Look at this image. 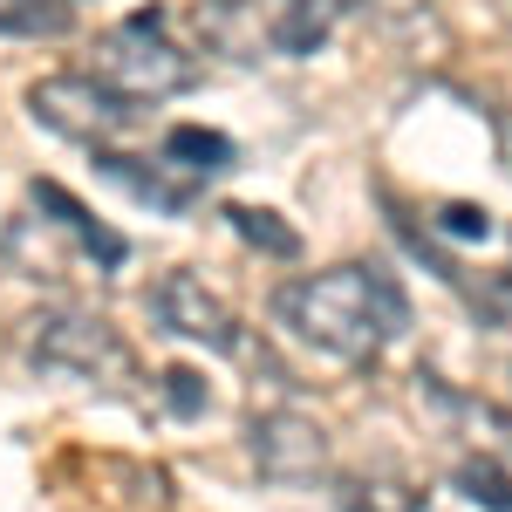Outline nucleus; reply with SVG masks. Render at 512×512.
<instances>
[{
    "label": "nucleus",
    "mask_w": 512,
    "mask_h": 512,
    "mask_svg": "<svg viewBox=\"0 0 512 512\" xmlns=\"http://www.w3.org/2000/svg\"><path fill=\"white\" fill-rule=\"evenodd\" d=\"M274 321L294 342L328 355V362L369 369L403 335L410 301H403V287L383 267L342 260V267H321V274H301V280H287V287H274Z\"/></svg>",
    "instance_id": "f257e3e1"
},
{
    "label": "nucleus",
    "mask_w": 512,
    "mask_h": 512,
    "mask_svg": "<svg viewBox=\"0 0 512 512\" xmlns=\"http://www.w3.org/2000/svg\"><path fill=\"white\" fill-rule=\"evenodd\" d=\"M355 0H198V41H212L233 62H301L328 48V35L342 28Z\"/></svg>",
    "instance_id": "f03ea898"
},
{
    "label": "nucleus",
    "mask_w": 512,
    "mask_h": 512,
    "mask_svg": "<svg viewBox=\"0 0 512 512\" xmlns=\"http://www.w3.org/2000/svg\"><path fill=\"white\" fill-rule=\"evenodd\" d=\"M89 76L110 82L117 96H130V103H164V96L192 89V82L205 76V62L171 35V21H164L158 7H144V14H130V21H117V28L96 35Z\"/></svg>",
    "instance_id": "7ed1b4c3"
},
{
    "label": "nucleus",
    "mask_w": 512,
    "mask_h": 512,
    "mask_svg": "<svg viewBox=\"0 0 512 512\" xmlns=\"http://www.w3.org/2000/svg\"><path fill=\"white\" fill-rule=\"evenodd\" d=\"M28 362L41 376H69L103 396H137V383H144L130 342L103 315H82V308H48L28 321Z\"/></svg>",
    "instance_id": "20e7f679"
},
{
    "label": "nucleus",
    "mask_w": 512,
    "mask_h": 512,
    "mask_svg": "<svg viewBox=\"0 0 512 512\" xmlns=\"http://www.w3.org/2000/svg\"><path fill=\"white\" fill-rule=\"evenodd\" d=\"M28 110H35V123H48L55 137H76V144H89V151L117 144L123 130H137V123H144V103L117 96L110 82H96L89 69H82V76L35 82V89H28Z\"/></svg>",
    "instance_id": "39448f33"
},
{
    "label": "nucleus",
    "mask_w": 512,
    "mask_h": 512,
    "mask_svg": "<svg viewBox=\"0 0 512 512\" xmlns=\"http://www.w3.org/2000/svg\"><path fill=\"white\" fill-rule=\"evenodd\" d=\"M151 315H158V328L178 335V342H198V349H212V355H246V335H239L233 308H226L192 267H171V274L151 287Z\"/></svg>",
    "instance_id": "423d86ee"
},
{
    "label": "nucleus",
    "mask_w": 512,
    "mask_h": 512,
    "mask_svg": "<svg viewBox=\"0 0 512 512\" xmlns=\"http://www.w3.org/2000/svg\"><path fill=\"white\" fill-rule=\"evenodd\" d=\"M253 465L267 485H315L328 472V437L321 424H308L301 410H260L253 417Z\"/></svg>",
    "instance_id": "0eeeda50"
},
{
    "label": "nucleus",
    "mask_w": 512,
    "mask_h": 512,
    "mask_svg": "<svg viewBox=\"0 0 512 512\" xmlns=\"http://www.w3.org/2000/svg\"><path fill=\"white\" fill-rule=\"evenodd\" d=\"M158 158L192 185L198 198H205V185L212 178H226L239 164V151H233V137H219V130H198V123H178V130H164V144H158Z\"/></svg>",
    "instance_id": "6e6552de"
},
{
    "label": "nucleus",
    "mask_w": 512,
    "mask_h": 512,
    "mask_svg": "<svg viewBox=\"0 0 512 512\" xmlns=\"http://www.w3.org/2000/svg\"><path fill=\"white\" fill-rule=\"evenodd\" d=\"M28 198H35V212H48V226H62V233L76 239L96 267H123V260H130V246H123L110 226H96V219H89V212H82V205L62 192L55 178H35V192H28Z\"/></svg>",
    "instance_id": "1a4fd4ad"
},
{
    "label": "nucleus",
    "mask_w": 512,
    "mask_h": 512,
    "mask_svg": "<svg viewBox=\"0 0 512 512\" xmlns=\"http://www.w3.org/2000/svg\"><path fill=\"white\" fill-rule=\"evenodd\" d=\"M226 226H233L246 246H260L267 260H294V253H301V233L280 226V212H267V205H226Z\"/></svg>",
    "instance_id": "9d476101"
},
{
    "label": "nucleus",
    "mask_w": 512,
    "mask_h": 512,
    "mask_svg": "<svg viewBox=\"0 0 512 512\" xmlns=\"http://www.w3.org/2000/svg\"><path fill=\"white\" fill-rule=\"evenodd\" d=\"M342 512H424V492L403 485V478H349Z\"/></svg>",
    "instance_id": "9b49d317"
},
{
    "label": "nucleus",
    "mask_w": 512,
    "mask_h": 512,
    "mask_svg": "<svg viewBox=\"0 0 512 512\" xmlns=\"http://www.w3.org/2000/svg\"><path fill=\"white\" fill-rule=\"evenodd\" d=\"M76 0H0V35H62Z\"/></svg>",
    "instance_id": "f8f14e48"
},
{
    "label": "nucleus",
    "mask_w": 512,
    "mask_h": 512,
    "mask_svg": "<svg viewBox=\"0 0 512 512\" xmlns=\"http://www.w3.org/2000/svg\"><path fill=\"white\" fill-rule=\"evenodd\" d=\"M458 485H465V499L472 506H492V512H512V472L492 458V451H478L458 465Z\"/></svg>",
    "instance_id": "ddd939ff"
},
{
    "label": "nucleus",
    "mask_w": 512,
    "mask_h": 512,
    "mask_svg": "<svg viewBox=\"0 0 512 512\" xmlns=\"http://www.w3.org/2000/svg\"><path fill=\"white\" fill-rule=\"evenodd\" d=\"M472 315L485 321V328H512V267L506 274H485L472 287Z\"/></svg>",
    "instance_id": "4468645a"
},
{
    "label": "nucleus",
    "mask_w": 512,
    "mask_h": 512,
    "mask_svg": "<svg viewBox=\"0 0 512 512\" xmlns=\"http://www.w3.org/2000/svg\"><path fill=\"white\" fill-rule=\"evenodd\" d=\"M158 396H164V410L171 417H198L212 396H205V383H198V369H164L158 376Z\"/></svg>",
    "instance_id": "2eb2a0df"
},
{
    "label": "nucleus",
    "mask_w": 512,
    "mask_h": 512,
    "mask_svg": "<svg viewBox=\"0 0 512 512\" xmlns=\"http://www.w3.org/2000/svg\"><path fill=\"white\" fill-rule=\"evenodd\" d=\"M437 233H451V239H485V233H492V212H485V205H444V212H437Z\"/></svg>",
    "instance_id": "dca6fc26"
},
{
    "label": "nucleus",
    "mask_w": 512,
    "mask_h": 512,
    "mask_svg": "<svg viewBox=\"0 0 512 512\" xmlns=\"http://www.w3.org/2000/svg\"><path fill=\"white\" fill-rule=\"evenodd\" d=\"M492 144H499V171L512 178V103H492Z\"/></svg>",
    "instance_id": "f3484780"
},
{
    "label": "nucleus",
    "mask_w": 512,
    "mask_h": 512,
    "mask_svg": "<svg viewBox=\"0 0 512 512\" xmlns=\"http://www.w3.org/2000/svg\"><path fill=\"white\" fill-rule=\"evenodd\" d=\"M492 14H499V21H506V28H512V0H492Z\"/></svg>",
    "instance_id": "a211bd4d"
}]
</instances>
